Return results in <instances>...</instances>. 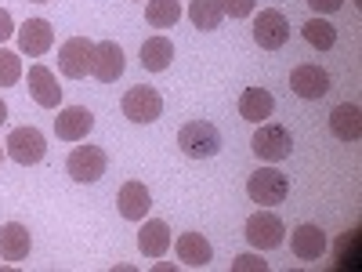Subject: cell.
Returning <instances> with one entry per match:
<instances>
[{"instance_id":"1","label":"cell","mask_w":362,"mask_h":272,"mask_svg":"<svg viewBox=\"0 0 362 272\" xmlns=\"http://www.w3.org/2000/svg\"><path fill=\"white\" fill-rule=\"evenodd\" d=\"M177 149L189 160H210V157L221 153V131L210 124V120H189V124L177 131Z\"/></svg>"},{"instance_id":"2","label":"cell","mask_w":362,"mask_h":272,"mask_svg":"<svg viewBox=\"0 0 362 272\" xmlns=\"http://www.w3.org/2000/svg\"><path fill=\"white\" fill-rule=\"evenodd\" d=\"M119 109H124V116L131 120V124H156V120L163 116V98L156 87H131L124 102H119Z\"/></svg>"},{"instance_id":"3","label":"cell","mask_w":362,"mask_h":272,"mask_svg":"<svg viewBox=\"0 0 362 272\" xmlns=\"http://www.w3.org/2000/svg\"><path fill=\"white\" fill-rule=\"evenodd\" d=\"M250 149L264 164H279V160H286L293 153V138H290V131L283 124H268L264 120V124H257V135H254Z\"/></svg>"},{"instance_id":"4","label":"cell","mask_w":362,"mask_h":272,"mask_svg":"<svg viewBox=\"0 0 362 272\" xmlns=\"http://www.w3.org/2000/svg\"><path fill=\"white\" fill-rule=\"evenodd\" d=\"M109 167V157L102 145H76L69 160H66V171L73 181H80V186H90V181H98Z\"/></svg>"},{"instance_id":"5","label":"cell","mask_w":362,"mask_h":272,"mask_svg":"<svg viewBox=\"0 0 362 272\" xmlns=\"http://www.w3.org/2000/svg\"><path fill=\"white\" fill-rule=\"evenodd\" d=\"M283 232H286V225H283V218L276 215V210H257V215L247 218V244L254 251L283 247Z\"/></svg>"},{"instance_id":"6","label":"cell","mask_w":362,"mask_h":272,"mask_svg":"<svg viewBox=\"0 0 362 272\" xmlns=\"http://www.w3.org/2000/svg\"><path fill=\"white\" fill-rule=\"evenodd\" d=\"M4 145H8L4 153H8L15 164H22V167H33V164H40V160L47 157V138H44L37 128H15Z\"/></svg>"},{"instance_id":"7","label":"cell","mask_w":362,"mask_h":272,"mask_svg":"<svg viewBox=\"0 0 362 272\" xmlns=\"http://www.w3.org/2000/svg\"><path fill=\"white\" fill-rule=\"evenodd\" d=\"M247 193H250V200H254V203L276 207V203H283V200H286L290 181H286V174H283V171H276V167H261V171H254V174H250Z\"/></svg>"},{"instance_id":"8","label":"cell","mask_w":362,"mask_h":272,"mask_svg":"<svg viewBox=\"0 0 362 272\" xmlns=\"http://www.w3.org/2000/svg\"><path fill=\"white\" fill-rule=\"evenodd\" d=\"M90 58H95V44L87 37H69L62 47H58V69L69 80H80L90 73Z\"/></svg>"},{"instance_id":"9","label":"cell","mask_w":362,"mask_h":272,"mask_svg":"<svg viewBox=\"0 0 362 272\" xmlns=\"http://www.w3.org/2000/svg\"><path fill=\"white\" fill-rule=\"evenodd\" d=\"M290 91L297 98H305V102H319L326 91H329V73L315 62H305V66H297L290 73Z\"/></svg>"},{"instance_id":"10","label":"cell","mask_w":362,"mask_h":272,"mask_svg":"<svg viewBox=\"0 0 362 272\" xmlns=\"http://www.w3.org/2000/svg\"><path fill=\"white\" fill-rule=\"evenodd\" d=\"M254 40H257L264 51H279V47L290 40V22H286V15L276 11V8L261 11V15L254 18Z\"/></svg>"},{"instance_id":"11","label":"cell","mask_w":362,"mask_h":272,"mask_svg":"<svg viewBox=\"0 0 362 272\" xmlns=\"http://www.w3.org/2000/svg\"><path fill=\"white\" fill-rule=\"evenodd\" d=\"M95 128V113L83 109V106H69V109H58L54 116V135L62 142H83Z\"/></svg>"},{"instance_id":"12","label":"cell","mask_w":362,"mask_h":272,"mask_svg":"<svg viewBox=\"0 0 362 272\" xmlns=\"http://www.w3.org/2000/svg\"><path fill=\"white\" fill-rule=\"evenodd\" d=\"M90 76L102 80V84H112L124 76V47L116 40H102L95 44V58H90Z\"/></svg>"},{"instance_id":"13","label":"cell","mask_w":362,"mask_h":272,"mask_svg":"<svg viewBox=\"0 0 362 272\" xmlns=\"http://www.w3.org/2000/svg\"><path fill=\"white\" fill-rule=\"evenodd\" d=\"M29 95H33L37 106L44 109H58L62 106V87H58V76L47 66H29Z\"/></svg>"},{"instance_id":"14","label":"cell","mask_w":362,"mask_h":272,"mask_svg":"<svg viewBox=\"0 0 362 272\" xmlns=\"http://www.w3.org/2000/svg\"><path fill=\"white\" fill-rule=\"evenodd\" d=\"M51 44H54L51 22H47V18H25V26L18 29V47H22V55L40 58V55L51 51Z\"/></svg>"},{"instance_id":"15","label":"cell","mask_w":362,"mask_h":272,"mask_svg":"<svg viewBox=\"0 0 362 272\" xmlns=\"http://www.w3.org/2000/svg\"><path fill=\"white\" fill-rule=\"evenodd\" d=\"M116 207L127 222H141L148 215V207H153V193L145 189V181H127L116 196Z\"/></svg>"},{"instance_id":"16","label":"cell","mask_w":362,"mask_h":272,"mask_svg":"<svg viewBox=\"0 0 362 272\" xmlns=\"http://www.w3.org/2000/svg\"><path fill=\"white\" fill-rule=\"evenodd\" d=\"M29 247H33V236H29V229L22 222L0 225V258L4 261H25Z\"/></svg>"},{"instance_id":"17","label":"cell","mask_w":362,"mask_h":272,"mask_svg":"<svg viewBox=\"0 0 362 272\" xmlns=\"http://www.w3.org/2000/svg\"><path fill=\"white\" fill-rule=\"evenodd\" d=\"M290 247H293V254H297L300 261H319V258L326 254V232H322L319 225L305 222V225H297V229H293Z\"/></svg>"},{"instance_id":"18","label":"cell","mask_w":362,"mask_h":272,"mask_svg":"<svg viewBox=\"0 0 362 272\" xmlns=\"http://www.w3.org/2000/svg\"><path fill=\"white\" fill-rule=\"evenodd\" d=\"M174 247H177V258L189 268H206L210 261H214V247L206 244L203 232H181Z\"/></svg>"},{"instance_id":"19","label":"cell","mask_w":362,"mask_h":272,"mask_svg":"<svg viewBox=\"0 0 362 272\" xmlns=\"http://www.w3.org/2000/svg\"><path fill=\"white\" fill-rule=\"evenodd\" d=\"M272 113H276V98H272L264 87H247L243 95H239V116L250 120V124H264Z\"/></svg>"},{"instance_id":"20","label":"cell","mask_w":362,"mask_h":272,"mask_svg":"<svg viewBox=\"0 0 362 272\" xmlns=\"http://www.w3.org/2000/svg\"><path fill=\"white\" fill-rule=\"evenodd\" d=\"M138 251L145 258H163L170 251V225L153 218V222H145L141 232H138Z\"/></svg>"},{"instance_id":"21","label":"cell","mask_w":362,"mask_h":272,"mask_svg":"<svg viewBox=\"0 0 362 272\" xmlns=\"http://www.w3.org/2000/svg\"><path fill=\"white\" fill-rule=\"evenodd\" d=\"M174 62V44L167 37H148L141 40V69L148 73H163Z\"/></svg>"},{"instance_id":"22","label":"cell","mask_w":362,"mask_h":272,"mask_svg":"<svg viewBox=\"0 0 362 272\" xmlns=\"http://www.w3.org/2000/svg\"><path fill=\"white\" fill-rule=\"evenodd\" d=\"M329 131H334L341 142H358V135H362V113H358V106H337L334 113H329Z\"/></svg>"},{"instance_id":"23","label":"cell","mask_w":362,"mask_h":272,"mask_svg":"<svg viewBox=\"0 0 362 272\" xmlns=\"http://www.w3.org/2000/svg\"><path fill=\"white\" fill-rule=\"evenodd\" d=\"M189 18L196 29H203V33H210V29H218L225 11H221V0H192L189 4Z\"/></svg>"},{"instance_id":"24","label":"cell","mask_w":362,"mask_h":272,"mask_svg":"<svg viewBox=\"0 0 362 272\" xmlns=\"http://www.w3.org/2000/svg\"><path fill=\"white\" fill-rule=\"evenodd\" d=\"M145 18H148L153 29H174L177 18H181V4H177V0H148Z\"/></svg>"},{"instance_id":"25","label":"cell","mask_w":362,"mask_h":272,"mask_svg":"<svg viewBox=\"0 0 362 272\" xmlns=\"http://www.w3.org/2000/svg\"><path fill=\"white\" fill-rule=\"evenodd\" d=\"M300 33H305V40H308L312 47H319V51H329V47L337 44V29L329 26L326 18H319V15L300 26Z\"/></svg>"},{"instance_id":"26","label":"cell","mask_w":362,"mask_h":272,"mask_svg":"<svg viewBox=\"0 0 362 272\" xmlns=\"http://www.w3.org/2000/svg\"><path fill=\"white\" fill-rule=\"evenodd\" d=\"M22 80V58L0 47V87H15Z\"/></svg>"},{"instance_id":"27","label":"cell","mask_w":362,"mask_h":272,"mask_svg":"<svg viewBox=\"0 0 362 272\" xmlns=\"http://www.w3.org/2000/svg\"><path fill=\"white\" fill-rule=\"evenodd\" d=\"M254 4H257V0H221V11L232 15V18H250Z\"/></svg>"},{"instance_id":"28","label":"cell","mask_w":362,"mask_h":272,"mask_svg":"<svg viewBox=\"0 0 362 272\" xmlns=\"http://www.w3.org/2000/svg\"><path fill=\"white\" fill-rule=\"evenodd\" d=\"M264 268H268V261L261 254H239L232 261V272H264Z\"/></svg>"},{"instance_id":"29","label":"cell","mask_w":362,"mask_h":272,"mask_svg":"<svg viewBox=\"0 0 362 272\" xmlns=\"http://www.w3.org/2000/svg\"><path fill=\"white\" fill-rule=\"evenodd\" d=\"M308 8H312L315 15H334V11L344 8V0H308Z\"/></svg>"},{"instance_id":"30","label":"cell","mask_w":362,"mask_h":272,"mask_svg":"<svg viewBox=\"0 0 362 272\" xmlns=\"http://www.w3.org/2000/svg\"><path fill=\"white\" fill-rule=\"evenodd\" d=\"M8 37H15V22H11V11L0 8V44H4Z\"/></svg>"},{"instance_id":"31","label":"cell","mask_w":362,"mask_h":272,"mask_svg":"<svg viewBox=\"0 0 362 272\" xmlns=\"http://www.w3.org/2000/svg\"><path fill=\"white\" fill-rule=\"evenodd\" d=\"M4 120H8V106H4V102H0V124H4Z\"/></svg>"},{"instance_id":"32","label":"cell","mask_w":362,"mask_h":272,"mask_svg":"<svg viewBox=\"0 0 362 272\" xmlns=\"http://www.w3.org/2000/svg\"><path fill=\"white\" fill-rule=\"evenodd\" d=\"M0 164H4V149H0Z\"/></svg>"},{"instance_id":"33","label":"cell","mask_w":362,"mask_h":272,"mask_svg":"<svg viewBox=\"0 0 362 272\" xmlns=\"http://www.w3.org/2000/svg\"><path fill=\"white\" fill-rule=\"evenodd\" d=\"M33 4H47V0H33Z\"/></svg>"}]
</instances>
